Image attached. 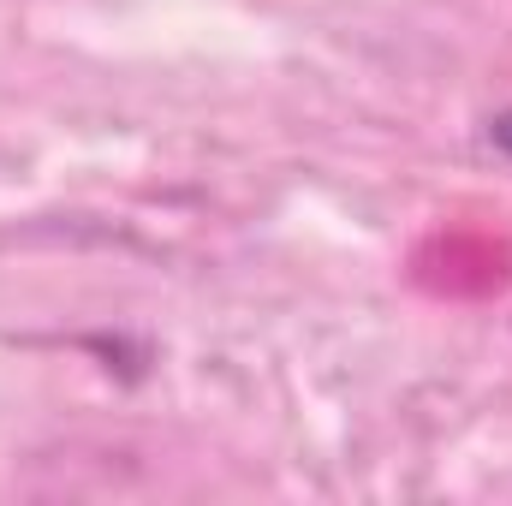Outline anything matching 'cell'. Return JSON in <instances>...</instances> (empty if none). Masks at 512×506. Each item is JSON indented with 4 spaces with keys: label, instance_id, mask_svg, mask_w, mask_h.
Here are the masks:
<instances>
[{
    "label": "cell",
    "instance_id": "1",
    "mask_svg": "<svg viewBox=\"0 0 512 506\" xmlns=\"http://www.w3.org/2000/svg\"><path fill=\"white\" fill-rule=\"evenodd\" d=\"M489 137H495V149H507V155H512V108L495 120V126H489Z\"/></svg>",
    "mask_w": 512,
    "mask_h": 506
}]
</instances>
